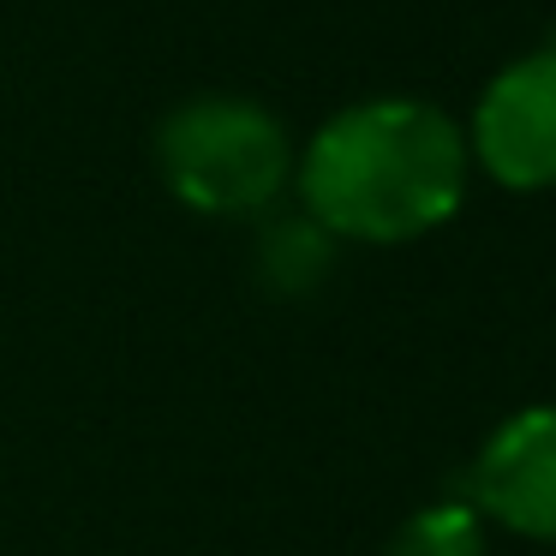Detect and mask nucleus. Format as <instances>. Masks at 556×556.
<instances>
[{
  "label": "nucleus",
  "mask_w": 556,
  "mask_h": 556,
  "mask_svg": "<svg viewBox=\"0 0 556 556\" xmlns=\"http://www.w3.org/2000/svg\"><path fill=\"white\" fill-rule=\"evenodd\" d=\"M467 168V132L437 102H353L317 126L300 156L305 222L365 245L419 240L460 210Z\"/></svg>",
  "instance_id": "1"
},
{
  "label": "nucleus",
  "mask_w": 556,
  "mask_h": 556,
  "mask_svg": "<svg viewBox=\"0 0 556 556\" xmlns=\"http://www.w3.org/2000/svg\"><path fill=\"white\" fill-rule=\"evenodd\" d=\"M162 186L198 216H252L288 186V126L245 97H192L156 132Z\"/></svg>",
  "instance_id": "2"
},
{
  "label": "nucleus",
  "mask_w": 556,
  "mask_h": 556,
  "mask_svg": "<svg viewBox=\"0 0 556 556\" xmlns=\"http://www.w3.org/2000/svg\"><path fill=\"white\" fill-rule=\"evenodd\" d=\"M467 156L508 192L556 186V42L508 61L484 85L467 126Z\"/></svg>",
  "instance_id": "3"
},
{
  "label": "nucleus",
  "mask_w": 556,
  "mask_h": 556,
  "mask_svg": "<svg viewBox=\"0 0 556 556\" xmlns=\"http://www.w3.org/2000/svg\"><path fill=\"white\" fill-rule=\"evenodd\" d=\"M472 508L520 539L556 544V401L520 407L472 460Z\"/></svg>",
  "instance_id": "4"
},
{
  "label": "nucleus",
  "mask_w": 556,
  "mask_h": 556,
  "mask_svg": "<svg viewBox=\"0 0 556 556\" xmlns=\"http://www.w3.org/2000/svg\"><path fill=\"white\" fill-rule=\"evenodd\" d=\"M383 556H484V515L472 503H431L401 520Z\"/></svg>",
  "instance_id": "5"
}]
</instances>
